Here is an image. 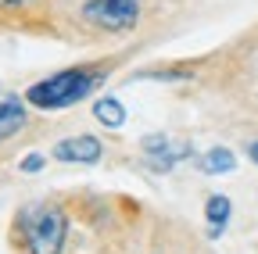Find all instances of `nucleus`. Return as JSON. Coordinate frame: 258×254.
Masks as SVG:
<instances>
[{
	"mask_svg": "<svg viewBox=\"0 0 258 254\" xmlns=\"http://www.w3.org/2000/svg\"><path fill=\"white\" fill-rule=\"evenodd\" d=\"M25 4H32V0H0V8H25Z\"/></svg>",
	"mask_w": 258,
	"mask_h": 254,
	"instance_id": "obj_11",
	"label": "nucleus"
},
{
	"mask_svg": "<svg viewBox=\"0 0 258 254\" xmlns=\"http://www.w3.org/2000/svg\"><path fill=\"white\" fill-rule=\"evenodd\" d=\"M230 211H233L230 197H222V194L208 197V204H205V218H208V233H212V236H219V233L226 229V222H230Z\"/></svg>",
	"mask_w": 258,
	"mask_h": 254,
	"instance_id": "obj_6",
	"label": "nucleus"
},
{
	"mask_svg": "<svg viewBox=\"0 0 258 254\" xmlns=\"http://www.w3.org/2000/svg\"><path fill=\"white\" fill-rule=\"evenodd\" d=\"M247 150H251V157H254V161H258V143H251Z\"/></svg>",
	"mask_w": 258,
	"mask_h": 254,
	"instance_id": "obj_12",
	"label": "nucleus"
},
{
	"mask_svg": "<svg viewBox=\"0 0 258 254\" xmlns=\"http://www.w3.org/2000/svg\"><path fill=\"white\" fill-rule=\"evenodd\" d=\"M18 226L29 243V254H57L64 243V233H69V218L54 204H32L22 211Z\"/></svg>",
	"mask_w": 258,
	"mask_h": 254,
	"instance_id": "obj_2",
	"label": "nucleus"
},
{
	"mask_svg": "<svg viewBox=\"0 0 258 254\" xmlns=\"http://www.w3.org/2000/svg\"><path fill=\"white\" fill-rule=\"evenodd\" d=\"M83 18L108 33H125L140 18V0H86Z\"/></svg>",
	"mask_w": 258,
	"mask_h": 254,
	"instance_id": "obj_3",
	"label": "nucleus"
},
{
	"mask_svg": "<svg viewBox=\"0 0 258 254\" xmlns=\"http://www.w3.org/2000/svg\"><path fill=\"white\" fill-rule=\"evenodd\" d=\"M25 125V104L18 97H8V101H0V143L11 140L18 129Z\"/></svg>",
	"mask_w": 258,
	"mask_h": 254,
	"instance_id": "obj_5",
	"label": "nucleus"
},
{
	"mask_svg": "<svg viewBox=\"0 0 258 254\" xmlns=\"http://www.w3.org/2000/svg\"><path fill=\"white\" fill-rule=\"evenodd\" d=\"M43 161H47L43 154H29L25 161H22V172H40V168H43Z\"/></svg>",
	"mask_w": 258,
	"mask_h": 254,
	"instance_id": "obj_9",
	"label": "nucleus"
},
{
	"mask_svg": "<svg viewBox=\"0 0 258 254\" xmlns=\"http://www.w3.org/2000/svg\"><path fill=\"white\" fill-rule=\"evenodd\" d=\"M93 82H97L93 68H69V72H57L43 82H32L25 90V101L43 108V111H57V108H69V104L83 101L93 90Z\"/></svg>",
	"mask_w": 258,
	"mask_h": 254,
	"instance_id": "obj_1",
	"label": "nucleus"
},
{
	"mask_svg": "<svg viewBox=\"0 0 258 254\" xmlns=\"http://www.w3.org/2000/svg\"><path fill=\"white\" fill-rule=\"evenodd\" d=\"M93 115H97V122H104L108 129H118V125L125 122V108L115 97H101V101L93 104Z\"/></svg>",
	"mask_w": 258,
	"mask_h": 254,
	"instance_id": "obj_8",
	"label": "nucleus"
},
{
	"mask_svg": "<svg viewBox=\"0 0 258 254\" xmlns=\"http://www.w3.org/2000/svg\"><path fill=\"white\" fill-rule=\"evenodd\" d=\"M237 168V157H233V150H226V147H215V150H208L205 157H201V172H208V176H215V172H233Z\"/></svg>",
	"mask_w": 258,
	"mask_h": 254,
	"instance_id": "obj_7",
	"label": "nucleus"
},
{
	"mask_svg": "<svg viewBox=\"0 0 258 254\" xmlns=\"http://www.w3.org/2000/svg\"><path fill=\"white\" fill-rule=\"evenodd\" d=\"M165 147H169L165 136H147V140H144V150H165Z\"/></svg>",
	"mask_w": 258,
	"mask_h": 254,
	"instance_id": "obj_10",
	"label": "nucleus"
},
{
	"mask_svg": "<svg viewBox=\"0 0 258 254\" xmlns=\"http://www.w3.org/2000/svg\"><path fill=\"white\" fill-rule=\"evenodd\" d=\"M101 154H104V147L97 136H72V140H61L54 147V157L57 161H69V165H76V161L93 165V161H101Z\"/></svg>",
	"mask_w": 258,
	"mask_h": 254,
	"instance_id": "obj_4",
	"label": "nucleus"
}]
</instances>
